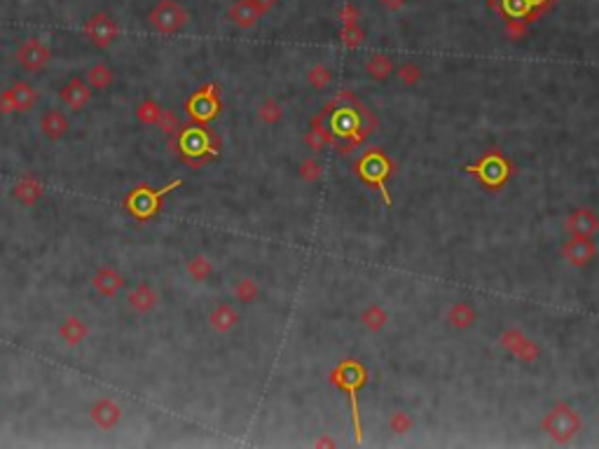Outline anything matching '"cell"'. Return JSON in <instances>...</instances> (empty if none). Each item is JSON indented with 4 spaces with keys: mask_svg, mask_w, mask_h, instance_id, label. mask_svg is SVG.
<instances>
[{
    "mask_svg": "<svg viewBox=\"0 0 599 449\" xmlns=\"http://www.w3.org/2000/svg\"><path fill=\"white\" fill-rule=\"evenodd\" d=\"M330 384H335L337 389L349 393L351 400V414H353V431H356V442H360V414H358V400L356 393L358 389L367 382V370L356 360H344L339 363L335 370L330 372Z\"/></svg>",
    "mask_w": 599,
    "mask_h": 449,
    "instance_id": "obj_3",
    "label": "cell"
},
{
    "mask_svg": "<svg viewBox=\"0 0 599 449\" xmlns=\"http://www.w3.org/2000/svg\"><path fill=\"white\" fill-rule=\"evenodd\" d=\"M389 428H391V433H396V435L410 433L412 431V417L407 412H403V410L393 412L391 419H389Z\"/></svg>",
    "mask_w": 599,
    "mask_h": 449,
    "instance_id": "obj_38",
    "label": "cell"
},
{
    "mask_svg": "<svg viewBox=\"0 0 599 449\" xmlns=\"http://www.w3.org/2000/svg\"><path fill=\"white\" fill-rule=\"evenodd\" d=\"M237 323H239V311H237L230 302H218L216 307L211 309L209 325H211V328H213L216 332H220V335H227V332H232V330L237 328Z\"/></svg>",
    "mask_w": 599,
    "mask_h": 449,
    "instance_id": "obj_20",
    "label": "cell"
},
{
    "mask_svg": "<svg viewBox=\"0 0 599 449\" xmlns=\"http://www.w3.org/2000/svg\"><path fill=\"white\" fill-rule=\"evenodd\" d=\"M12 197H15L22 206H36V204L45 197V185H43V180L36 178V176L26 173L15 183Z\"/></svg>",
    "mask_w": 599,
    "mask_h": 449,
    "instance_id": "obj_19",
    "label": "cell"
},
{
    "mask_svg": "<svg viewBox=\"0 0 599 449\" xmlns=\"http://www.w3.org/2000/svg\"><path fill=\"white\" fill-rule=\"evenodd\" d=\"M321 176H323V166L318 164L314 157H307L302 164H300V178H302L304 183H316Z\"/></svg>",
    "mask_w": 599,
    "mask_h": 449,
    "instance_id": "obj_37",
    "label": "cell"
},
{
    "mask_svg": "<svg viewBox=\"0 0 599 449\" xmlns=\"http://www.w3.org/2000/svg\"><path fill=\"white\" fill-rule=\"evenodd\" d=\"M59 337L64 339V344L68 346H78L90 337V325L78 316H68L59 325Z\"/></svg>",
    "mask_w": 599,
    "mask_h": 449,
    "instance_id": "obj_22",
    "label": "cell"
},
{
    "mask_svg": "<svg viewBox=\"0 0 599 449\" xmlns=\"http://www.w3.org/2000/svg\"><path fill=\"white\" fill-rule=\"evenodd\" d=\"M356 171L360 176V180L370 183V185L377 187L384 197V204L386 206H391V197H389V192H386V178H389L391 171H393L389 157H386L384 152H379V150H370V152L358 159Z\"/></svg>",
    "mask_w": 599,
    "mask_h": 449,
    "instance_id": "obj_6",
    "label": "cell"
},
{
    "mask_svg": "<svg viewBox=\"0 0 599 449\" xmlns=\"http://www.w3.org/2000/svg\"><path fill=\"white\" fill-rule=\"evenodd\" d=\"M183 185V180L181 178H174L171 183H169V185H164V187H150V185H139V187H134L132 192H129V197L125 199V208H127V213L132 215V218H136V220L139 222H148V220H153L155 215L160 213V208H162V199H164V197L169 194V192H174L176 187H181Z\"/></svg>",
    "mask_w": 599,
    "mask_h": 449,
    "instance_id": "obj_2",
    "label": "cell"
},
{
    "mask_svg": "<svg viewBox=\"0 0 599 449\" xmlns=\"http://www.w3.org/2000/svg\"><path fill=\"white\" fill-rule=\"evenodd\" d=\"M157 304H160L157 288L146 283V281L136 283L134 288L129 290V295H127L129 311H134V314H139V316H146V314H150V311H155V309H157Z\"/></svg>",
    "mask_w": 599,
    "mask_h": 449,
    "instance_id": "obj_15",
    "label": "cell"
},
{
    "mask_svg": "<svg viewBox=\"0 0 599 449\" xmlns=\"http://www.w3.org/2000/svg\"><path fill=\"white\" fill-rule=\"evenodd\" d=\"M38 127L45 138L61 141V138H66L68 131H71V120H68V115L64 111H59V108H50V111H45L40 115Z\"/></svg>",
    "mask_w": 599,
    "mask_h": 449,
    "instance_id": "obj_17",
    "label": "cell"
},
{
    "mask_svg": "<svg viewBox=\"0 0 599 449\" xmlns=\"http://www.w3.org/2000/svg\"><path fill=\"white\" fill-rule=\"evenodd\" d=\"M386 321H389V314H386L379 304H370V307H365L360 311V323H363L370 332H379L386 325Z\"/></svg>",
    "mask_w": 599,
    "mask_h": 449,
    "instance_id": "obj_29",
    "label": "cell"
},
{
    "mask_svg": "<svg viewBox=\"0 0 599 449\" xmlns=\"http://www.w3.org/2000/svg\"><path fill=\"white\" fill-rule=\"evenodd\" d=\"M529 33V26L527 22H522V19H510V22H506V36L510 43H522L524 38H527Z\"/></svg>",
    "mask_w": 599,
    "mask_h": 449,
    "instance_id": "obj_39",
    "label": "cell"
},
{
    "mask_svg": "<svg viewBox=\"0 0 599 449\" xmlns=\"http://www.w3.org/2000/svg\"><path fill=\"white\" fill-rule=\"evenodd\" d=\"M541 428H543V433H548L555 442L567 445V442L574 440L578 431H581V417H578V412L574 407L560 403L543 417Z\"/></svg>",
    "mask_w": 599,
    "mask_h": 449,
    "instance_id": "obj_4",
    "label": "cell"
},
{
    "mask_svg": "<svg viewBox=\"0 0 599 449\" xmlns=\"http://www.w3.org/2000/svg\"><path fill=\"white\" fill-rule=\"evenodd\" d=\"M94 97V90L87 85L85 78H71L68 83L59 90V99L71 113H83Z\"/></svg>",
    "mask_w": 599,
    "mask_h": 449,
    "instance_id": "obj_12",
    "label": "cell"
},
{
    "mask_svg": "<svg viewBox=\"0 0 599 449\" xmlns=\"http://www.w3.org/2000/svg\"><path fill=\"white\" fill-rule=\"evenodd\" d=\"M90 417L94 421V426H99L101 431H113V428L120 426L122 417H125V412H122V407L118 400L108 398V396H101L99 400H94L92 410H90Z\"/></svg>",
    "mask_w": 599,
    "mask_h": 449,
    "instance_id": "obj_13",
    "label": "cell"
},
{
    "mask_svg": "<svg viewBox=\"0 0 599 449\" xmlns=\"http://www.w3.org/2000/svg\"><path fill=\"white\" fill-rule=\"evenodd\" d=\"M258 117L265 124H276V122L283 120V106L279 104L276 99H265L260 106H258Z\"/></svg>",
    "mask_w": 599,
    "mask_h": 449,
    "instance_id": "obj_30",
    "label": "cell"
},
{
    "mask_svg": "<svg viewBox=\"0 0 599 449\" xmlns=\"http://www.w3.org/2000/svg\"><path fill=\"white\" fill-rule=\"evenodd\" d=\"M337 19H339V24H342V26H346V24H358L360 10H358L353 3H346V5H342V8H339Z\"/></svg>",
    "mask_w": 599,
    "mask_h": 449,
    "instance_id": "obj_40",
    "label": "cell"
},
{
    "mask_svg": "<svg viewBox=\"0 0 599 449\" xmlns=\"http://www.w3.org/2000/svg\"><path fill=\"white\" fill-rule=\"evenodd\" d=\"M17 64L24 68L26 73H43L47 66L52 64V50L45 40L29 38L19 45L17 50Z\"/></svg>",
    "mask_w": 599,
    "mask_h": 449,
    "instance_id": "obj_11",
    "label": "cell"
},
{
    "mask_svg": "<svg viewBox=\"0 0 599 449\" xmlns=\"http://www.w3.org/2000/svg\"><path fill=\"white\" fill-rule=\"evenodd\" d=\"M330 80H332V73H330V68L328 66H323V64H316V66H311L309 71H307V83L314 87V90H325V87L330 85Z\"/></svg>",
    "mask_w": 599,
    "mask_h": 449,
    "instance_id": "obj_34",
    "label": "cell"
},
{
    "mask_svg": "<svg viewBox=\"0 0 599 449\" xmlns=\"http://www.w3.org/2000/svg\"><path fill=\"white\" fill-rule=\"evenodd\" d=\"M510 356H515L517 360H522V363H534V360H539V358H541V346L536 344L534 339L522 337V339H520V344L515 346Z\"/></svg>",
    "mask_w": 599,
    "mask_h": 449,
    "instance_id": "obj_33",
    "label": "cell"
},
{
    "mask_svg": "<svg viewBox=\"0 0 599 449\" xmlns=\"http://www.w3.org/2000/svg\"><path fill=\"white\" fill-rule=\"evenodd\" d=\"M232 292H234V297L239 299V302L251 304V302H255V299L260 297V285H258L253 278H239V281L234 283Z\"/></svg>",
    "mask_w": 599,
    "mask_h": 449,
    "instance_id": "obj_31",
    "label": "cell"
},
{
    "mask_svg": "<svg viewBox=\"0 0 599 449\" xmlns=\"http://www.w3.org/2000/svg\"><path fill=\"white\" fill-rule=\"evenodd\" d=\"M323 120H325L323 113L318 115V117H314V122H311V129L307 131V136H304V143H307V148L314 150V152H318V150H323L325 145H332V143H335L330 127L323 124Z\"/></svg>",
    "mask_w": 599,
    "mask_h": 449,
    "instance_id": "obj_23",
    "label": "cell"
},
{
    "mask_svg": "<svg viewBox=\"0 0 599 449\" xmlns=\"http://www.w3.org/2000/svg\"><path fill=\"white\" fill-rule=\"evenodd\" d=\"M157 129H160V131L164 134V136H169V138H171V136L178 134V129H181L178 115H176L174 111H162L160 122H157Z\"/></svg>",
    "mask_w": 599,
    "mask_h": 449,
    "instance_id": "obj_36",
    "label": "cell"
},
{
    "mask_svg": "<svg viewBox=\"0 0 599 449\" xmlns=\"http://www.w3.org/2000/svg\"><path fill=\"white\" fill-rule=\"evenodd\" d=\"M83 33L97 50H108L113 47L115 40L120 38V24L118 19L108 12H94L83 26Z\"/></svg>",
    "mask_w": 599,
    "mask_h": 449,
    "instance_id": "obj_9",
    "label": "cell"
},
{
    "mask_svg": "<svg viewBox=\"0 0 599 449\" xmlns=\"http://www.w3.org/2000/svg\"><path fill=\"white\" fill-rule=\"evenodd\" d=\"M339 43H342L346 50H358V47L365 43V31L360 29L358 24H346L339 29Z\"/></svg>",
    "mask_w": 599,
    "mask_h": 449,
    "instance_id": "obj_32",
    "label": "cell"
},
{
    "mask_svg": "<svg viewBox=\"0 0 599 449\" xmlns=\"http://www.w3.org/2000/svg\"><path fill=\"white\" fill-rule=\"evenodd\" d=\"M185 271H188V276L192 278V281L204 283L206 278H211V274H213V262H211L206 255H195V257H190V260H188Z\"/></svg>",
    "mask_w": 599,
    "mask_h": 449,
    "instance_id": "obj_28",
    "label": "cell"
},
{
    "mask_svg": "<svg viewBox=\"0 0 599 449\" xmlns=\"http://www.w3.org/2000/svg\"><path fill=\"white\" fill-rule=\"evenodd\" d=\"M162 111H164V108H162L155 99L148 97V99H143L139 106H136V120H139L141 124H146V127H157Z\"/></svg>",
    "mask_w": 599,
    "mask_h": 449,
    "instance_id": "obj_27",
    "label": "cell"
},
{
    "mask_svg": "<svg viewBox=\"0 0 599 449\" xmlns=\"http://www.w3.org/2000/svg\"><path fill=\"white\" fill-rule=\"evenodd\" d=\"M567 229L571 236H595L599 232V218L590 208H578L567 218Z\"/></svg>",
    "mask_w": 599,
    "mask_h": 449,
    "instance_id": "obj_21",
    "label": "cell"
},
{
    "mask_svg": "<svg viewBox=\"0 0 599 449\" xmlns=\"http://www.w3.org/2000/svg\"><path fill=\"white\" fill-rule=\"evenodd\" d=\"M185 113L195 124H206V122L216 120L218 113H220V87L216 83H209L202 90H197L185 101Z\"/></svg>",
    "mask_w": 599,
    "mask_h": 449,
    "instance_id": "obj_7",
    "label": "cell"
},
{
    "mask_svg": "<svg viewBox=\"0 0 599 449\" xmlns=\"http://www.w3.org/2000/svg\"><path fill=\"white\" fill-rule=\"evenodd\" d=\"M475 321H478V314L468 302H454L447 311V323L454 330H468Z\"/></svg>",
    "mask_w": 599,
    "mask_h": 449,
    "instance_id": "obj_24",
    "label": "cell"
},
{
    "mask_svg": "<svg viewBox=\"0 0 599 449\" xmlns=\"http://www.w3.org/2000/svg\"><path fill=\"white\" fill-rule=\"evenodd\" d=\"M396 75H398V80L403 85H407V87H414L421 80V68L414 64V61H405L403 66H398V71H396Z\"/></svg>",
    "mask_w": 599,
    "mask_h": 449,
    "instance_id": "obj_35",
    "label": "cell"
},
{
    "mask_svg": "<svg viewBox=\"0 0 599 449\" xmlns=\"http://www.w3.org/2000/svg\"><path fill=\"white\" fill-rule=\"evenodd\" d=\"M148 22L160 36H176L188 26L190 12L176 0H160L153 10L148 12Z\"/></svg>",
    "mask_w": 599,
    "mask_h": 449,
    "instance_id": "obj_5",
    "label": "cell"
},
{
    "mask_svg": "<svg viewBox=\"0 0 599 449\" xmlns=\"http://www.w3.org/2000/svg\"><path fill=\"white\" fill-rule=\"evenodd\" d=\"M125 285H127L125 276H122L115 267H111V264H101L97 269V274L92 276V288L106 299L118 297L120 292L125 290Z\"/></svg>",
    "mask_w": 599,
    "mask_h": 449,
    "instance_id": "obj_14",
    "label": "cell"
},
{
    "mask_svg": "<svg viewBox=\"0 0 599 449\" xmlns=\"http://www.w3.org/2000/svg\"><path fill=\"white\" fill-rule=\"evenodd\" d=\"M524 335L520 330H515V328H508V330H503L501 332V337H499V344L503 346V349H506L508 353H513V349L517 344H520V339H522Z\"/></svg>",
    "mask_w": 599,
    "mask_h": 449,
    "instance_id": "obj_41",
    "label": "cell"
},
{
    "mask_svg": "<svg viewBox=\"0 0 599 449\" xmlns=\"http://www.w3.org/2000/svg\"><path fill=\"white\" fill-rule=\"evenodd\" d=\"M255 3L260 5V10L265 12V15H267V12H269L272 8H274V5L279 3V0H255Z\"/></svg>",
    "mask_w": 599,
    "mask_h": 449,
    "instance_id": "obj_43",
    "label": "cell"
},
{
    "mask_svg": "<svg viewBox=\"0 0 599 449\" xmlns=\"http://www.w3.org/2000/svg\"><path fill=\"white\" fill-rule=\"evenodd\" d=\"M335 445H337V442L332 440V438H321V440L316 442V447H335Z\"/></svg>",
    "mask_w": 599,
    "mask_h": 449,
    "instance_id": "obj_44",
    "label": "cell"
},
{
    "mask_svg": "<svg viewBox=\"0 0 599 449\" xmlns=\"http://www.w3.org/2000/svg\"><path fill=\"white\" fill-rule=\"evenodd\" d=\"M169 148L176 150V155L181 157L183 164H188L190 169H202L218 155L220 138L211 134L209 129L188 127L178 129V134L169 138Z\"/></svg>",
    "mask_w": 599,
    "mask_h": 449,
    "instance_id": "obj_1",
    "label": "cell"
},
{
    "mask_svg": "<svg viewBox=\"0 0 599 449\" xmlns=\"http://www.w3.org/2000/svg\"><path fill=\"white\" fill-rule=\"evenodd\" d=\"M85 80H87V85H90L94 92H106L108 87L113 85L115 71L108 64H94L90 71H87Z\"/></svg>",
    "mask_w": 599,
    "mask_h": 449,
    "instance_id": "obj_25",
    "label": "cell"
},
{
    "mask_svg": "<svg viewBox=\"0 0 599 449\" xmlns=\"http://www.w3.org/2000/svg\"><path fill=\"white\" fill-rule=\"evenodd\" d=\"M40 101V92L26 80L10 85L0 92V115H26L31 113Z\"/></svg>",
    "mask_w": 599,
    "mask_h": 449,
    "instance_id": "obj_8",
    "label": "cell"
},
{
    "mask_svg": "<svg viewBox=\"0 0 599 449\" xmlns=\"http://www.w3.org/2000/svg\"><path fill=\"white\" fill-rule=\"evenodd\" d=\"M265 17L260 5L255 0H237L232 8L227 10V19L237 29H253V26Z\"/></svg>",
    "mask_w": 599,
    "mask_h": 449,
    "instance_id": "obj_18",
    "label": "cell"
},
{
    "mask_svg": "<svg viewBox=\"0 0 599 449\" xmlns=\"http://www.w3.org/2000/svg\"><path fill=\"white\" fill-rule=\"evenodd\" d=\"M379 3H382L384 8H389V10H400L407 3V0H379Z\"/></svg>",
    "mask_w": 599,
    "mask_h": 449,
    "instance_id": "obj_42",
    "label": "cell"
},
{
    "mask_svg": "<svg viewBox=\"0 0 599 449\" xmlns=\"http://www.w3.org/2000/svg\"><path fill=\"white\" fill-rule=\"evenodd\" d=\"M468 171L478 176V178L492 190H501L506 185V180L510 178V164L503 159V155L499 150L487 152L485 157L478 162V166H468Z\"/></svg>",
    "mask_w": 599,
    "mask_h": 449,
    "instance_id": "obj_10",
    "label": "cell"
},
{
    "mask_svg": "<svg viewBox=\"0 0 599 449\" xmlns=\"http://www.w3.org/2000/svg\"><path fill=\"white\" fill-rule=\"evenodd\" d=\"M365 73L370 75L372 80L382 83V80H386L393 73V59L386 57V54H372L365 64Z\"/></svg>",
    "mask_w": 599,
    "mask_h": 449,
    "instance_id": "obj_26",
    "label": "cell"
},
{
    "mask_svg": "<svg viewBox=\"0 0 599 449\" xmlns=\"http://www.w3.org/2000/svg\"><path fill=\"white\" fill-rule=\"evenodd\" d=\"M529 3H532V8H534V5H541L543 0H529Z\"/></svg>",
    "mask_w": 599,
    "mask_h": 449,
    "instance_id": "obj_45",
    "label": "cell"
},
{
    "mask_svg": "<svg viewBox=\"0 0 599 449\" xmlns=\"http://www.w3.org/2000/svg\"><path fill=\"white\" fill-rule=\"evenodd\" d=\"M597 255V246L592 236H571L562 246V257L574 267H585Z\"/></svg>",
    "mask_w": 599,
    "mask_h": 449,
    "instance_id": "obj_16",
    "label": "cell"
}]
</instances>
